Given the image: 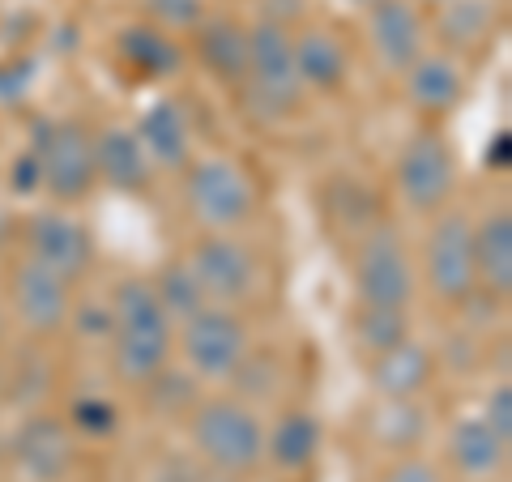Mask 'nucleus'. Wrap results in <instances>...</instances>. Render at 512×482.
I'll return each mask as SVG.
<instances>
[{"label":"nucleus","mask_w":512,"mask_h":482,"mask_svg":"<svg viewBox=\"0 0 512 482\" xmlns=\"http://www.w3.org/2000/svg\"><path fill=\"white\" fill-rule=\"evenodd\" d=\"M9 308L13 316L22 320L26 333L35 337H52L69 325V312H73V286L47 273L35 261H22L9 278Z\"/></svg>","instance_id":"obj_12"},{"label":"nucleus","mask_w":512,"mask_h":482,"mask_svg":"<svg viewBox=\"0 0 512 482\" xmlns=\"http://www.w3.org/2000/svg\"><path fill=\"white\" fill-rule=\"evenodd\" d=\"M73 427L82 431L86 440H107L120 431V406L107 397H82L73 401Z\"/></svg>","instance_id":"obj_31"},{"label":"nucleus","mask_w":512,"mask_h":482,"mask_svg":"<svg viewBox=\"0 0 512 482\" xmlns=\"http://www.w3.org/2000/svg\"><path fill=\"white\" fill-rule=\"evenodd\" d=\"M402 77H406V99L423 116H448L466 99V73L448 52H423Z\"/></svg>","instance_id":"obj_16"},{"label":"nucleus","mask_w":512,"mask_h":482,"mask_svg":"<svg viewBox=\"0 0 512 482\" xmlns=\"http://www.w3.org/2000/svg\"><path fill=\"white\" fill-rule=\"evenodd\" d=\"M427 436V419L414 401H389L376 419V440L384 448H397V453H410L414 444Z\"/></svg>","instance_id":"obj_29"},{"label":"nucleus","mask_w":512,"mask_h":482,"mask_svg":"<svg viewBox=\"0 0 512 482\" xmlns=\"http://www.w3.org/2000/svg\"><path fill=\"white\" fill-rule=\"evenodd\" d=\"M325 427L312 410H286L274 427H265V457L286 474H303L320 457Z\"/></svg>","instance_id":"obj_23"},{"label":"nucleus","mask_w":512,"mask_h":482,"mask_svg":"<svg viewBox=\"0 0 512 482\" xmlns=\"http://www.w3.org/2000/svg\"><path fill=\"white\" fill-rule=\"evenodd\" d=\"M380 482H444V474H440V465H436V461L406 453V457H397L389 470L380 474Z\"/></svg>","instance_id":"obj_34"},{"label":"nucleus","mask_w":512,"mask_h":482,"mask_svg":"<svg viewBox=\"0 0 512 482\" xmlns=\"http://www.w3.org/2000/svg\"><path fill=\"white\" fill-rule=\"evenodd\" d=\"M448 465L470 482H487L495 474H504L508 444L495 436L483 419H461L448 431Z\"/></svg>","instance_id":"obj_21"},{"label":"nucleus","mask_w":512,"mask_h":482,"mask_svg":"<svg viewBox=\"0 0 512 482\" xmlns=\"http://www.w3.org/2000/svg\"><path fill=\"white\" fill-rule=\"evenodd\" d=\"M393 180H397L406 210L431 218V214L448 210V201H453V192H457V158L440 133L423 128V133H414L402 146V154H397Z\"/></svg>","instance_id":"obj_8"},{"label":"nucleus","mask_w":512,"mask_h":482,"mask_svg":"<svg viewBox=\"0 0 512 482\" xmlns=\"http://www.w3.org/2000/svg\"><path fill=\"white\" fill-rule=\"evenodd\" d=\"M9 180H13V188H18V192H35L39 188V163H35V154H22V158H13V175H9Z\"/></svg>","instance_id":"obj_37"},{"label":"nucleus","mask_w":512,"mask_h":482,"mask_svg":"<svg viewBox=\"0 0 512 482\" xmlns=\"http://www.w3.org/2000/svg\"><path fill=\"white\" fill-rule=\"evenodd\" d=\"M350 5H363V9H367V5H372V0H350Z\"/></svg>","instance_id":"obj_40"},{"label":"nucleus","mask_w":512,"mask_h":482,"mask_svg":"<svg viewBox=\"0 0 512 482\" xmlns=\"http://www.w3.org/2000/svg\"><path fill=\"white\" fill-rule=\"evenodd\" d=\"M291 52H295V73L303 90H320L333 94L346 86L350 77V56L338 35L329 30H303V35H291Z\"/></svg>","instance_id":"obj_20"},{"label":"nucleus","mask_w":512,"mask_h":482,"mask_svg":"<svg viewBox=\"0 0 512 482\" xmlns=\"http://www.w3.org/2000/svg\"><path fill=\"white\" fill-rule=\"evenodd\" d=\"M146 9L154 26H163V30H192L197 22H205L201 0H146Z\"/></svg>","instance_id":"obj_32"},{"label":"nucleus","mask_w":512,"mask_h":482,"mask_svg":"<svg viewBox=\"0 0 512 482\" xmlns=\"http://www.w3.org/2000/svg\"><path fill=\"white\" fill-rule=\"evenodd\" d=\"M111 367L124 384H146L171 363L175 320L163 312L150 278H124L111 291Z\"/></svg>","instance_id":"obj_1"},{"label":"nucleus","mask_w":512,"mask_h":482,"mask_svg":"<svg viewBox=\"0 0 512 482\" xmlns=\"http://www.w3.org/2000/svg\"><path fill=\"white\" fill-rule=\"evenodd\" d=\"M414 291H419V273L402 244V235L389 222L367 227L355 248V295L359 303H376V308H410Z\"/></svg>","instance_id":"obj_6"},{"label":"nucleus","mask_w":512,"mask_h":482,"mask_svg":"<svg viewBox=\"0 0 512 482\" xmlns=\"http://www.w3.org/2000/svg\"><path fill=\"white\" fill-rule=\"evenodd\" d=\"M436 35L448 52H474L495 35V5L491 0H440Z\"/></svg>","instance_id":"obj_25"},{"label":"nucleus","mask_w":512,"mask_h":482,"mask_svg":"<svg viewBox=\"0 0 512 482\" xmlns=\"http://www.w3.org/2000/svg\"><path fill=\"white\" fill-rule=\"evenodd\" d=\"M184 261L197 273L205 299L218 303V308H239L244 299L256 295V278H261L256 252L231 231H210L205 239H197V248Z\"/></svg>","instance_id":"obj_10"},{"label":"nucleus","mask_w":512,"mask_h":482,"mask_svg":"<svg viewBox=\"0 0 512 482\" xmlns=\"http://www.w3.org/2000/svg\"><path fill=\"white\" fill-rule=\"evenodd\" d=\"M367 39L384 73L402 77L427 52V22L414 0H372L367 5Z\"/></svg>","instance_id":"obj_13"},{"label":"nucleus","mask_w":512,"mask_h":482,"mask_svg":"<svg viewBox=\"0 0 512 482\" xmlns=\"http://www.w3.org/2000/svg\"><path fill=\"white\" fill-rule=\"evenodd\" d=\"M188 440L218 474H252L265 461V423L239 397H201L188 414Z\"/></svg>","instance_id":"obj_2"},{"label":"nucleus","mask_w":512,"mask_h":482,"mask_svg":"<svg viewBox=\"0 0 512 482\" xmlns=\"http://www.w3.org/2000/svg\"><path fill=\"white\" fill-rule=\"evenodd\" d=\"M436 5H440V0H436Z\"/></svg>","instance_id":"obj_41"},{"label":"nucleus","mask_w":512,"mask_h":482,"mask_svg":"<svg viewBox=\"0 0 512 482\" xmlns=\"http://www.w3.org/2000/svg\"><path fill=\"white\" fill-rule=\"evenodd\" d=\"M30 154L39 163V188L56 201H82L99 184L94 171V133L82 120H39Z\"/></svg>","instance_id":"obj_5"},{"label":"nucleus","mask_w":512,"mask_h":482,"mask_svg":"<svg viewBox=\"0 0 512 482\" xmlns=\"http://www.w3.org/2000/svg\"><path fill=\"white\" fill-rule=\"evenodd\" d=\"M26 261L43 265L47 273H56L64 282H77L94 265V239L86 231V222H77L64 210H39L26 218Z\"/></svg>","instance_id":"obj_11"},{"label":"nucleus","mask_w":512,"mask_h":482,"mask_svg":"<svg viewBox=\"0 0 512 482\" xmlns=\"http://www.w3.org/2000/svg\"><path fill=\"white\" fill-rule=\"evenodd\" d=\"M423 273L440 303H470L478 291L474 273V222L461 210L431 214L427 244H423Z\"/></svg>","instance_id":"obj_7"},{"label":"nucleus","mask_w":512,"mask_h":482,"mask_svg":"<svg viewBox=\"0 0 512 482\" xmlns=\"http://www.w3.org/2000/svg\"><path fill=\"white\" fill-rule=\"evenodd\" d=\"M69 325H77L86 337H99V342H107V337H111V308H103V303H82V308L69 312Z\"/></svg>","instance_id":"obj_35"},{"label":"nucleus","mask_w":512,"mask_h":482,"mask_svg":"<svg viewBox=\"0 0 512 482\" xmlns=\"http://www.w3.org/2000/svg\"><path fill=\"white\" fill-rule=\"evenodd\" d=\"M197 60L201 69L222 86H239L248 73V30L231 18L197 22Z\"/></svg>","instance_id":"obj_22"},{"label":"nucleus","mask_w":512,"mask_h":482,"mask_svg":"<svg viewBox=\"0 0 512 482\" xmlns=\"http://www.w3.org/2000/svg\"><path fill=\"white\" fill-rule=\"evenodd\" d=\"M184 201L205 231H239L256 214V184L235 158H197L184 167Z\"/></svg>","instance_id":"obj_4"},{"label":"nucleus","mask_w":512,"mask_h":482,"mask_svg":"<svg viewBox=\"0 0 512 482\" xmlns=\"http://www.w3.org/2000/svg\"><path fill=\"white\" fill-rule=\"evenodd\" d=\"M141 150L150 154L154 167L163 171H184L192 158V124L188 111L175 99H154L146 111H141V124L133 128Z\"/></svg>","instance_id":"obj_17"},{"label":"nucleus","mask_w":512,"mask_h":482,"mask_svg":"<svg viewBox=\"0 0 512 482\" xmlns=\"http://www.w3.org/2000/svg\"><path fill=\"white\" fill-rule=\"evenodd\" d=\"M478 419H483L504 444H512V384H508V380H500V384H495V389L487 393L483 414H478Z\"/></svg>","instance_id":"obj_33"},{"label":"nucleus","mask_w":512,"mask_h":482,"mask_svg":"<svg viewBox=\"0 0 512 482\" xmlns=\"http://www.w3.org/2000/svg\"><path fill=\"white\" fill-rule=\"evenodd\" d=\"M13 461L30 482H64L73 470V431L52 414H35L18 427Z\"/></svg>","instance_id":"obj_14"},{"label":"nucleus","mask_w":512,"mask_h":482,"mask_svg":"<svg viewBox=\"0 0 512 482\" xmlns=\"http://www.w3.org/2000/svg\"><path fill=\"white\" fill-rule=\"evenodd\" d=\"M474 273L478 291L495 299L512 295V214L491 210L483 222H474Z\"/></svg>","instance_id":"obj_19"},{"label":"nucleus","mask_w":512,"mask_h":482,"mask_svg":"<svg viewBox=\"0 0 512 482\" xmlns=\"http://www.w3.org/2000/svg\"><path fill=\"white\" fill-rule=\"evenodd\" d=\"M355 337L367 355H380L397 342L410 337V316L406 308H376V303H359L355 312Z\"/></svg>","instance_id":"obj_28"},{"label":"nucleus","mask_w":512,"mask_h":482,"mask_svg":"<svg viewBox=\"0 0 512 482\" xmlns=\"http://www.w3.org/2000/svg\"><path fill=\"white\" fill-rule=\"evenodd\" d=\"M150 482H201V465L188 457H163L150 470Z\"/></svg>","instance_id":"obj_36"},{"label":"nucleus","mask_w":512,"mask_h":482,"mask_svg":"<svg viewBox=\"0 0 512 482\" xmlns=\"http://www.w3.org/2000/svg\"><path fill=\"white\" fill-rule=\"evenodd\" d=\"M367 376H372V389L384 401H419L431 389V380H436V355L423 342L406 337V342L372 355Z\"/></svg>","instance_id":"obj_15"},{"label":"nucleus","mask_w":512,"mask_h":482,"mask_svg":"<svg viewBox=\"0 0 512 482\" xmlns=\"http://www.w3.org/2000/svg\"><path fill=\"white\" fill-rule=\"evenodd\" d=\"M94 171L99 180L116 192H141L150 184L154 163L150 154L141 150V141L133 128H120V124H107L94 133Z\"/></svg>","instance_id":"obj_18"},{"label":"nucleus","mask_w":512,"mask_h":482,"mask_svg":"<svg viewBox=\"0 0 512 482\" xmlns=\"http://www.w3.org/2000/svg\"><path fill=\"white\" fill-rule=\"evenodd\" d=\"M244 99L261 120H286L303 99L291 30L261 22L248 30V73H244Z\"/></svg>","instance_id":"obj_3"},{"label":"nucleus","mask_w":512,"mask_h":482,"mask_svg":"<svg viewBox=\"0 0 512 482\" xmlns=\"http://www.w3.org/2000/svg\"><path fill=\"white\" fill-rule=\"evenodd\" d=\"M141 393H146V406H150V414H158V419H188L192 406L201 401L197 376L171 372V367H163L158 376H150L146 384H141Z\"/></svg>","instance_id":"obj_27"},{"label":"nucleus","mask_w":512,"mask_h":482,"mask_svg":"<svg viewBox=\"0 0 512 482\" xmlns=\"http://www.w3.org/2000/svg\"><path fill=\"white\" fill-rule=\"evenodd\" d=\"M180 350L197 380H231L248 355V325L235 308L205 303L201 312L180 320Z\"/></svg>","instance_id":"obj_9"},{"label":"nucleus","mask_w":512,"mask_h":482,"mask_svg":"<svg viewBox=\"0 0 512 482\" xmlns=\"http://www.w3.org/2000/svg\"><path fill=\"white\" fill-rule=\"evenodd\" d=\"M150 286H154V295H158V303H163V312H167L171 320H188L192 312H201L205 303H210L188 261H167V265L150 278Z\"/></svg>","instance_id":"obj_26"},{"label":"nucleus","mask_w":512,"mask_h":482,"mask_svg":"<svg viewBox=\"0 0 512 482\" xmlns=\"http://www.w3.org/2000/svg\"><path fill=\"white\" fill-rule=\"evenodd\" d=\"M116 52L124 60V69L141 77V82H158V77H175L184 64V52L163 26H128L120 30Z\"/></svg>","instance_id":"obj_24"},{"label":"nucleus","mask_w":512,"mask_h":482,"mask_svg":"<svg viewBox=\"0 0 512 482\" xmlns=\"http://www.w3.org/2000/svg\"><path fill=\"white\" fill-rule=\"evenodd\" d=\"M5 239H9V218L0 214V248H5Z\"/></svg>","instance_id":"obj_38"},{"label":"nucleus","mask_w":512,"mask_h":482,"mask_svg":"<svg viewBox=\"0 0 512 482\" xmlns=\"http://www.w3.org/2000/svg\"><path fill=\"white\" fill-rule=\"evenodd\" d=\"M0 342H5V316H0Z\"/></svg>","instance_id":"obj_39"},{"label":"nucleus","mask_w":512,"mask_h":482,"mask_svg":"<svg viewBox=\"0 0 512 482\" xmlns=\"http://www.w3.org/2000/svg\"><path fill=\"white\" fill-rule=\"evenodd\" d=\"M231 384H235L239 393H244L239 401H248V406H252V401H256V406H261V401H269V397L278 393V384H282L274 355H252V350H248V355H244V363L235 367Z\"/></svg>","instance_id":"obj_30"}]
</instances>
